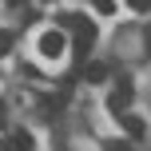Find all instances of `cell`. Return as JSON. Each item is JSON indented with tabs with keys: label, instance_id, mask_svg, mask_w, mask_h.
Returning a JSON list of instances; mask_svg holds the SVG:
<instances>
[{
	"label": "cell",
	"instance_id": "11",
	"mask_svg": "<svg viewBox=\"0 0 151 151\" xmlns=\"http://www.w3.org/2000/svg\"><path fill=\"white\" fill-rule=\"evenodd\" d=\"M143 40H147V56H151V24H147V36Z\"/></svg>",
	"mask_w": 151,
	"mask_h": 151
},
{
	"label": "cell",
	"instance_id": "3",
	"mask_svg": "<svg viewBox=\"0 0 151 151\" xmlns=\"http://www.w3.org/2000/svg\"><path fill=\"white\" fill-rule=\"evenodd\" d=\"M115 119H119V127L127 131L131 139H143V135H147V123L139 119V115H131V111H119V115H115Z\"/></svg>",
	"mask_w": 151,
	"mask_h": 151
},
{
	"label": "cell",
	"instance_id": "5",
	"mask_svg": "<svg viewBox=\"0 0 151 151\" xmlns=\"http://www.w3.org/2000/svg\"><path fill=\"white\" fill-rule=\"evenodd\" d=\"M83 80H88V83H104L107 80V68H104V64H88V68H83Z\"/></svg>",
	"mask_w": 151,
	"mask_h": 151
},
{
	"label": "cell",
	"instance_id": "2",
	"mask_svg": "<svg viewBox=\"0 0 151 151\" xmlns=\"http://www.w3.org/2000/svg\"><path fill=\"white\" fill-rule=\"evenodd\" d=\"M40 52H44L48 60H56V56L64 52V32H60V28H52V32H44V36H40Z\"/></svg>",
	"mask_w": 151,
	"mask_h": 151
},
{
	"label": "cell",
	"instance_id": "14",
	"mask_svg": "<svg viewBox=\"0 0 151 151\" xmlns=\"http://www.w3.org/2000/svg\"><path fill=\"white\" fill-rule=\"evenodd\" d=\"M44 4H52V0H44Z\"/></svg>",
	"mask_w": 151,
	"mask_h": 151
},
{
	"label": "cell",
	"instance_id": "9",
	"mask_svg": "<svg viewBox=\"0 0 151 151\" xmlns=\"http://www.w3.org/2000/svg\"><path fill=\"white\" fill-rule=\"evenodd\" d=\"M4 123H8V104L0 99V131H4Z\"/></svg>",
	"mask_w": 151,
	"mask_h": 151
},
{
	"label": "cell",
	"instance_id": "13",
	"mask_svg": "<svg viewBox=\"0 0 151 151\" xmlns=\"http://www.w3.org/2000/svg\"><path fill=\"white\" fill-rule=\"evenodd\" d=\"M0 151H8V147H4V143H0Z\"/></svg>",
	"mask_w": 151,
	"mask_h": 151
},
{
	"label": "cell",
	"instance_id": "4",
	"mask_svg": "<svg viewBox=\"0 0 151 151\" xmlns=\"http://www.w3.org/2000/svg\"><path fill=\"white\" fill-rule=\"evenodd\" d=\"M8 151H32V147H36V139H32L28 135V131H16V135L12 139H8V143H4Z\"/></svg>",
	"mask_w": 151,
	"mask_h": 151
},
{
	"label": "cell",
	"instance_id": "8",
	"mask_svg": "<svg viewBox=\"0 0 151 151\" xmlns=\"http://www.w3.org/2000/svg\"><path fill=\"white\" fill-rule=\"evenodd\" d=\"M131 8H135V12H151V0H127Z\"/></svg>",
	"mask_w": 151,
	"mask_h": 151
},
{
	"label": "cell",
	"instance_id": "12",
	"mask_svg": "<svg viewBox=\"0 0 151 151\" xmlns=\"http://www.w3.org/2000/svg\"><path fill=\"white\" fill-rule=\"evenodd\" d=\"M8 4H20V0H8Z\"/></svg>",
	"mask_w": 151,
	"mask_h": 151
},
{
	"label": "cell",
	"instance_id": "7",
	"mask_svg": "<svg viewBox=\"0 0 151 151\" xmlns=\"http://www.w3.org/2000/svg\"><path fill=\"white\" fill-rule=\"evenodd\" d=\"M12 52V32H0V56Z\"/></svg>",
	"mask_w": 151,
	"mask_h": 151
},
{
	"label": "cell",
	"instance_id": "10",
	"mask_svg": "<svg viewBox=\"0 0 151 151\" xmlns=\"http://www.w3.org/2000/svg\"><path fill=\"white\" fill-rule=\"evenodd\" d=\"M107 151H131L127 143H111V147H107Z\"/></svg>",
	"mask_w": 151,
	"mask_h": 151
},
{
	"label": "cell",
	"instance_id": "6",
	"mask_svg": "<svg viewBox=\"0 0 151 151\" xmlns=\"http://www.w3.org/2000/svg\"><path fill=\"white\" fill-rule=\"evenodd\" d=\"M91 4H96V12H104V16L115 12V0H91Z\"/></svg>",
	"mask_w": 151,
	"mask_h": 151
},
{
	"label": "cell",
	"instance_id": "1",
	"mask_svg": "<svg viewBox=\"0 0 151 151\" xmlns=\"http://www.w3.org/2000/svg\"><path fill=\"white\" fill-rule=\"evenodd\" d=\"M127 104H131V80H127V76H119V83H115L107 107H111V115H119V111H127Z\"/></svg>",
	"mask_w": 151,
	"mask_h": 151
}]
</instances>
